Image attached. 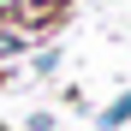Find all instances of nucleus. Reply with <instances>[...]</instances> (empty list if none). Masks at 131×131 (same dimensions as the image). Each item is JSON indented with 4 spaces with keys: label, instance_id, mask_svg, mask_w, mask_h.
<instances>
[{
    "label": "nucleus",
    "instance_id": "obj_1",
    "mask_svg": "<svg viewBox=\"0 0 131 131\" xmlns=\"http://www.w3.org/2000/svg\"><path fill=\"white\" fill-rule=\"evenodd\" d=\"M95 125H101V131H125V125H131V90H119L113 101H107L101 113H95Z\"/></svg>",
    "mask_w": 131,
    "mask_h": 131
},
{
    "label": "nucleus",
    "instance_id": "obj_2",
    "mask_svg": "<svg viewBox=\"0 0 131 131\" xmlns=\"http://www.w3.org/2000/svg\"><path fill=\"white\" fill-rule=\"evenodd\" d=\"M24 12V0H0V18H18Z\"/></svg>",
    "mask_w": 131,
    "mask_h": 131
}]
</instances>
